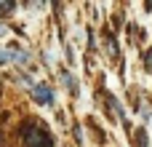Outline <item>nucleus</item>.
Masks as SVG:
<instances>
[{"mask_svg": "<svg viewBox=\"0 0 152 147\" xmlns=\"http://www.w3.org/2000/svg\"><path fill=\"white\" fill-rule=\"evenodd\" d=\"M32 96H35L37 104H51V102H53V91H51V86H45V83L35 86V88H32Z\"/></svg>", "mask_w": 152, "mask_h": 147, "instance_id": "2", "label": "nucleus"}, {"mask_svg": "<svg viewBox=\"0 0 152 147\" xmlns=\"http://www.w3.org/2000/svg\"><path fill=\"white\" fill-rule=\"evenodd\" d=\"M144 62H147V67H150V64H152V48H150V51H147V54H144Z\"/></svg>", "mask_w": 152, "mask_h": 147, "instance_id": "6", "label": "nucleus"}, {"mask_svg": "<svg viewBox=\"0 0 152 147\" xmlns=\"http://www.w3.org/2000/svg\"><path fill=\"white\" fill-rule=\"evenodd\" d=\"M61 80L67 83V88H69V94H77V83H75V78H72V72H61Z\"/></svg>", "mask_w": 152, "mask_h": 147, "instance_id": "3", "label": "nucleus"}, {"mask_svg": "<svg viewBox=\"0 0 152 147\" xmlns=\"http://www.w3.org/2000/svg\"><path fill=\"white\" fill-rule=\"evenodd\" d=\"M136 139H139V147H144V145H147V134H144L142 129L136 131Z\"/></svg>", "mask_w": 152, "mask_h": 147, "instance_id": "5", "label": "nucleus"}, {"mask_svg": "<svg viewBox=\"0 0 152 147\" xmlns=\"http://www.w3.org/2000/svg\"><path fill=\"white\" fill-rule=\"evenodd\" d=\"M107 46H110V54H112V56H118V46H115V37H112V32H107Z\"/></svg>", "mask_w": 152, "mask_h": 147, "instance_id": "4", "label": "nucleus"}, {"mask_svg": "<svg viewBox=\"0 0 152 147\" xmlns=\"http://www.w3.org/2000/svg\"><path fill=\"white\" fill-rule=\"evenodd\" d=\"M0 147H3V139H0Z\"/></svg>", "mask_w": 152, "mask_h": 147, "instance_id": "7", "label": "nucleus"}, {"mask_svg": "<svg viewBox=\"0 0 152 147\" xmlns=\"http://www.w3.org/2000/svg\"><path fill=\"white\" fill-rule=\"evenodd\" d=\"M21 142H24V147H53V139H51L48 129L40 126V123H35V121H27L24 123Z\"/></svg>", "mask_w": 152, "mask_h": 147, "instance_id": "1", "label": "nucleus"}]
</instances>
